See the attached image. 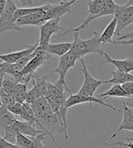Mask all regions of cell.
<instances>
[{
  "mask_svg": "<svg viewBox=\"0 0 133 148\" xmlns=\"http://www.w3.org/2000/svg\"><path fill=\"white\" fill-rule=\"evenodd\" d=\"M30 106L32 107L37 118L39 119V123L41 124L43 131L48 134V136L50 137L57 148H60L53 136V133L56 131H59L64 134V128H63V125H61L58 115L53 111L46 97L41 96L33 102L32 104H30Z\"/></svg>",
  "mask_w": 133,
  "mask_h": 148,
  "instance_id": "cell-1",
  "label": "cell"
},
{
  "mask_svg": "<svg viewBox=\"0 0 133 148\" xmlns=\"http://www.w3.org/2000/svg\"><path fill=\"white\" fill-rule=\"evenodd\" d=\"M125 139H126L127 141H130V142H133V137H132V138H129V137H126Z\"/></svg>",
  "mask_w": 133,
  "mask_h": 148,
  "instance_id": "cell-36",
  "label": "cell"
},
{
  "mask_svg": "<svg viewBox=\"0 0 133 148\" xmlns=\"http://www.w3.org/2000/svg\"><path fill=\"white\" fill-rule=\"evenodd\" d=\"M122 105H123L122 122H121V124H120V125L119 126L118 130L111 136L110 137L111 139L115 138L121 131H124V130L133 131V109L125 102H122Z\"/></svg>",
  "mask_w": 133,
  "mask_h": 148,
  "instance_id": "cell-12",
  "label": "cell"
},
{
  "mask_svg": "<svg viewBox=\"0 0 133 148\" xmlns=\"http://www.w3.org/2000/svg\"><path fill=\"white\" fill-rule=\"evenodd\" d=\"M31 81L33 82V87L28 91L26 103L32 104L37 98L46 95L47 85H48V75H37L34 74Z\"/></svg>",
  "mask_w": 133,
  "mask_h": 148,
  "instance_id": "cell-9",
  "label": "cell"
},
{
  "mask_svg": "<svg viewBox=\"0 0 133 148\" xmlns=\"http://www.w3.org/2000/svg\"><path fill=\"white\" fill-rule=\"evenodd\" d=\"M12 127L17 132L28 137H36L39 136V134L43 133L42 130H37L35 128L33 125L29 124L28 122L26 121H21L19 119H17L15 123L12 125Z\"/></svg>",
  "mask_w": 133,
  "mask_h": 148,
  "instance_id": "cell-15",
  "label": "cell"
},
{
  "mask_svg": "<svg viewBox=\"0 0 133 148\" xmlns=\"http://www.w3.org/2000/svg\"><path fill=\"white\" fill-rule=\"evenodd\" d=\"M39 47V42H37L34 45L28 46L26 49H23L17 52H12V53H8V54H0V60H2L5 63H9V64H14L17 63L18 60L22 57L26 56L29 54H32L34 51Z\"/></svg>",
  "mask_w": 133,
  "mask_h": 148,
  "instance_id": "cell-13",
  "label": "cell"
},
{
  "mask_svg": "<svg viewBox=\"0 0 133 148\" xmlns=\"http://www.w3.org/2000/svg\"><path fill=\"white\" fill-rule=\"evenodd\" d=\"M106 0H88V14L97 16L103 9Z\"/></svg>",
  "mask_w": 133,
  "mask_h": 148,
  "instance_id": "cell-24",
  "label": "cell"
},
{
  "mask_svg": "<svg viewBox=\"0 0 133 148\" xmlns=\"http://www.w3.org/2000/svg\"><path fill=\"white\" fill-rule=\"evenodd\" d=\"M126 93L130 95V97L133 96V83H126L122 85Z\"/></svg>",
  "mask_w": 133,
  "mask_h": 148,
  "instance_id": "cell-29",
  "label": "cell"
},
{
  "mask_svg": "<svg viewBox=\"0 0 133 148\" xmlns=\"http://www.w3.org/2000/svg\"><path fill=\"white\" fill-rule=\"evenodd\" d=\"M1 106H2V102H1V99H0V107H1Z\"/></svg>",
  "mask_w": 133,
  "mask_h": 148,
  "instance_id": "cell-38",
  "label": "cell"
},
{
  "mask_svg": "<svg viewBox=\"0 0 133 148\" xmlns=\"http://www.w3.org/2000/svg\"><path fill=\"white\" fill-rule=\"evenodd\" d=\"M0 148H20L19 146H17L16 144L9 143L8 141H6L4 138L0 142Z\"/></svg>",
  "mask_w": 133,
  "mask_h": 148,
  "instance_id": "cell-28",
  "label": "cell"
},
{
  "mask_svg": "<svg viewBox=\"0 0 133 148\" xmlns=\"http://www.w3.org/2000/svg\"><path fill=\"white\" fill-rule=\"evenodd\" d=\"M130 39H133V31L132 32H130V33H127L125 35H122L120 36L117 41H121V40H130Z\"/></svg>",
  "mask_w": 133,
  "mask_h": 148,
  "instance_id": "cell-31",
  "label": "cell"
},
{
  "mask_svg": "<svg viewBox=\"0 0 133 148\" xmlns=\"http://www.w3.org/2000/svg\"><path fill=\"white\" fill-rule=\"evenodd\" d=\"M80 63L82 65L81 68H79V71L83 74L84 76V81L82 86L80 87V89L79 90V94L80 95H88V96H94L95 92L97 91V89L104 84V81L102 80H99L94 78V77L90 74L87 68V66L85 64V61L83 59V57L79 59Z\"/></svg>",
  "mask_w": 133,
  "mask_h": 148,
  "instance_id": "cell-7",
  "label": "cell"
},
{
  "mask_svg": "<svg viewBox=\"0 0 133 148\" xmlns=\"http://www.w3.org/2000/svg\"><path fill=\"white\" fill-rule=\"evenodd\" d=\"M85 103H88L90 105L92 104H99L102 106H105L107 108H110L111 109L112 111L114 112H122L117 109L116 107H114L113 106L110 105V104H107L103 101V99L101 98H97V97H94V96H88V95H80L79 93L77 94H71L69 95V96L67 98L66 103H65V106L68 109H69L72 106H78V105H81V104H85Z\"/></svg>",
  "mask_w": 133,
  "mask_h": 148,
  "instance_id": "cell-8",
  "label": "cell"
},
{
  "mask_svg": "<svg viewBox=\"0 0 133 148\" xmlns=\"http://www.w3.org/2000/svg\"><path fill=\"white\" fill-rule=\"evenodd\" d=\"M106 145H108V146H117V145H119V146H125V147H128V148H133V142H130L128 144H125L123 142H117V143H114L111 145L106 144Z\"/></svg>",
  "mask_w": 133,
  "mask_h": 148,
  "instance_id": "cell-30",
  "label": "cell"
},
{
  "mask_svg": "<svg viewBox=\"0 0 133 148\" xmlns=\"http://www.w3.org/2000/svg\"><path fill=\"white\" fill-rule=\"evenodd\" d=\"M27 94H28V85L27 84L17 83L15 93L13 95V97L15 98L16 102L20 103V104L25 103L26 102Z\"/></svg>",
  "mask_w": 133,
  "mask_h": 148,
  "instance_id": "cell-23",
  "label": "cell"
},
{
  "mask_svg": "<svg viewBox=\"0 0 133 148\" xmlns=\"http://www.w3.org/2000/svg\"><path fill=\"white\" fill-rule=\"evenodd\" d=\"M17 119H18V117L12 114L8 109L4 106L0 107V126L4 128L5 132L9 129Z\"/></svg>",
  "mask_w": 133,
  "mask_h": 148,
  "instance_id": "cell-19",
  "label": "cell"
},
{
  "mask_svg": "<svg viewBox=\"0 0 133 148\" xmlns=\"http://www.w3.org/2000/svg\"><path fill=\"white\" fill-rule=\"evenodd\" d=\"M0 99H1V102H2V106L7 109H8L14 104H16L15 98L11 95L6 92L2 87L0 88Z\"/></svg>",
  "mask_w": 133,
  "mask_h": 148,
  "instance_id": "cell-26",
  "label": "cell"
},
{
  "mask_svg": "<svg viewBox=\"0 0 133 148\" xmlns=\"http://www.w3.org/2000/svg\"><path fill=\"white\" fill-rule=\"evenodd\" d=\"M17 84V82L12 76H10L8 75V76L5 75L4 80H3V84H2V88L8 94H9L13 96V95L15 93V90H16Z\"/></svg>",
  "mask_w": 133,
  "mask_h": 148,
  "instance_id": "cell-25",
  "label": "cell"
},
{
  "mask_svg": "<svg viewBox=\"0 0 133 148\" xmlns=\"http://www.w3.org/2000/svg\"><path fill=\"white\" fill-rule=\"evenodd\" d=\"M108 97H122V98H129L130 95L126 93L122 85H113L112 87H110L108 91L100 94L99 95V98L106 99Z\"/></svg>",
  "mask_w": 133,
  "mask_h": 148,
  "instance_id": "cell-21",
  "label": "cell"
},
{
  "mask_svg": "<svg viewBox=\"0 0 133 148\" xmlns=\"http://www.w3.org/2000/svg\"><path fill=\"white\" fill-rule=\"evenodd\" d=\"M6 4H7V0H0V16L2 15V13L5 9Z\"/></svg>",
  "mask_w": 133,
  "mask_h": 148,
  "instance_id": "cell-34",
  "label": "cell"
},
{
  "mask_svg": "<svg viewBox=\"0 0 133 148\" xmlns=\"http://www.w3.org/2000/svg\"><path fill=\"white\" fill-rule=\"evenodd\" d=\"M47 136L48 134L45 132H43L36 137H31L33 141V145L31 148H47V146L43 144V140Z\"/></svg>",
  "mask_w": 133,
  "mask_h": 148,
  "instance_id": "cell-27",
  "label": "cell"
},
{
  "mask_svg": "<svg viewBox=\"0 0 133 148\" xmlns=\"http://www.w3.org/2000/svg\"><path fill=\"white\" fill-rule=\"evenodd\" d=\"M78 1L79 0H70V1H62L59 4L51 5L48 10H47L45 13L44 20L47 22L48 20H51V19H61L62 16H65L66 14H70L72 5Z\"/></svg>",
  "mask_w": 133,
  "mask_h": 148,
  "instance_id": "cell-11",
  "label": "cell"
},
{
  "mask_svg": "<svg viewBox=\"0 0 133 148\" xmlns=\"http://www.w3.org/2000/svg\"><path fill=\"white\" fill-rule=\"evenodd\" d=\"M78 59L79 58L77 57V56H76L73 52H71V51H69V52H68L64 56H60L58 66L52 71V73L59 74V80L66 86H68L67 82H66L67 73L68 72L69 69L75 66L76 62H77Z\"/></svg>",
  "mask_w": 133,
  "mask_h": 148,
  "instance_id": "cell-10",
  "label": "cell"
},
{
  "mask_svg": "<svg viewBox=\"0 0 133 148\" xmlns=\"http://www.w3.org/2000/svg\"><path fill=\"white\" fill-rule=\"evenodd\" d=\"M17 5L14 0H7L5 9L0 16V35L3 34L6 31H22L16 24V19L14 17V14L17 10Z\"/></svg>",
  "mask_w": 133,
  "mask_h": 148,
  "instance_id": "cell-6",
  "label": "cell"
},
{
  "mask_svg": "<svg viewBox=\"0 0 133 148\" xmlns=\"http://www.w3.org/2000/svg\"><path fill=\"white\" fill-rule=\"evenodd\" d=\"M50 60H51V56L50 54L44 50H35V55L32 57L28 64L25 66L21 72L18 74L15 78H13L17 83H23V84H28L32 79V76L34 75L35 72L39 69L40 66H42L45 64H48Z\"/></svg>",
  "mask_w": 133,
  "mask_h": 148,
  "instance_id": "cell-3",
  "label": "cell"
},
{
  "mask_svg": "<svg viewBox=\"0 0 133 148\" xmlns=\"http://www.w3.org/2000/svg\"><path fill=\"white\" fill-rule=\"evenodd\" d=\"M60 19H51L42 24L39 27V47L37 50H44L45 51L47 47L50 44V41L53 38V35L59 30H65L67 28H63L59 25Z\"/></svg>",
  "mask_w": 133,
  "mask_h": 148,
  "instance_id": "cell-4",
  "label": "cell"
},
{
  "mask_svg": "<svg viewBox=\"0 0 133 148\" xmlns=\"http://www.w3.org/2000/svg\"><path fill=\"white\" fill-rule=\"evenodd\" d=\"M20 2L22 5H24L25 8H30V6H33L34 2L33 0H18Z\"/></svg>",
  "mask_w": 133,
  "mask_h": 148,
  "instance_id": "cell-32",
  "label": "cell"
},
{
  "mask_svg": "<svg viewBox=\"0 0 133 148\" xmlns=\"http://www.w3.org/2000/svg\"><path fill=\"white\" fill-rule=\"evenodd\" d=\"M3 139V137H1V136H0V142H1V140Z\"/></svg>",
  "mask_w": 133,
  "mask_h": 148,
  "instance_id": "cell-39",
  "label": "cell"
},
{
  "mask_svg": "<svg viewBox=\"0 0 133 148\" xmlns=\"http://www.w3.org/2000/svg\"><path fill=\"white\" fill-rule=\"evenodd\" d=\"M127 104H128V105H129V106H130V107L133 109V104H129V103H127Z\"/></svg>",
  "mask_w": 133,
  "mask_h": 148,
  "instance_id": "cell-37",
  "label": "cell"
},
{
  "mask_svg": "<svg viewBox=\"0 0 133 148\" xmlns=\"http://www.w3.org/2000/svg\"><path fill=\"white\" fill-rule=\"evenodd\" d=\"M93 36L90 39L83 40L79 38V32H74V41L72 42V47L70 49L79 59L90 54H98L99 56H103L102 44L100 42L99 32H93Z\"/></svg>",
  "mask_w": 133,
  "mask_h": 148,
  "instance_id": "cell-2",
  "label": "cell"
},
{
  "mask_svg": "<svg viewBox=\"0 0 133 148\" xmlns=\"http://www.w3.org/2000/svg\"><path fill=\"white\" fill-rule=\"evenodd\" d=\"M103 56L108 63L113 65L117 68L118 71L124 73H130L133 71V59L126 58V59H114L108 55L107 53H103Z\"/></svg>",
  "mask_w": 133,
  "mask_h": 148,
  "instance_id": "cell-16",
  "label": "cell"
},
{
  "mask_svg": "<svg viewBox=\"0 0 133 148\" xmlns=\"http://www.w3.org/2000/svg\"><path fill=\"white\" fill-rule=\"evenodd\" d=\"M112 78L104 81V84L110 83L113 85H123L126 83H133V75L130 73H124L120 71H111Z\"/></svg>",
  "mask_w": 133,
  "mask_h": 148,
  "instance_id": "cell-20",
  "label": "cell"
},
{
  "mask_svg": "<svg viewBox=\"0 0 133 148\" xmlns=\"http://www.w3.org/2000/svg\"><path fill=\"white\" fill-rule=\"evenodd\" d=\"M51 6L50 4H47L44 5H39V6H30V8H17L14 17L17 20V18L21 16H27L29 14H33V13H37V12H46L48 10V8Z\"/></svg>",
  "mask_w": 133,
  "mask_h": 148,
  "instance_id": "cell-22",
  "label": "cell"
},
{
  "mask_svg": "<svg viewBox=\"0 0 133 148\" xmlns=\"http://www.w3.org/2000/svg\"><path fill=\"white\" fill-rule=\"evenodd\" d=\"M63 1H64V2H65V1H67V0H63Z\"/></svg>",
  "mask_w": 133,
  "mask_h": 148,
  "instance_id": "cell-40",
  "label": "cell"
},
{
  "mask_svg": "<svg viewBox=\"0 0 133 148\" xmlns=\"http://www.w3.org/2000/svg\"><path fill=\"white\" fill-rule=\"evenodd\" d=\"M113 44H117V45H133V39H130V40H121V41H114Z\"/></svg>",
  "mask_w": 133,
  "mask_h": 148,
  "instance_id": "cell-33",
  "label": "cell"
},
{
  "mask_svg": "<svg viewBox=\"0 0 133 148\" xmlns=\"http://www.w3.org/2000/svg\"><path fill=\"white\" fill-rule=\"evenodd\" d=\"M72 47L71 42H63V43H58V44H51L50 43L46 48V52H48L50 55H55L62 56L68 52L70 51Z\"/></svg>",
  "mask_w": 133,
  "mask_h": 148,
  "instance_id": "cell-18",
  "label": "cell"
},
{
  "mask_svg": "<svg viewBox=\"0 0 133 148\" xmlns=\"http://www.w3.org/2000/svg\"><path fill=\"white\" fill-rule=\"evenodd\" d=\"M45 13L46 12H37L21 16L17 19L16 24L19 27H26V25H37V27H40L42 24L45 23V20H44Z\"/></svg>",
  "mask_w": 133,
  "mask_h": 148,
  "instance_id": "cell-14",
  "label": "cell"
},
{
  "mask_svg": "<svg viewBox=\"0 0 133 148\" xmlns=\"http://www.w3.org/2000/svg\"><path fill=\"white\" fill-rule=\"evenodd\" d=\"M117 18L114 16L112 20L108 24V25L105 27L104 31L101 33L99 39L102 45H107V44H113V36L116 34V28H117Z\"/></svg>",
  "mask_w": 133,
  "mask_h": 148,
  "instance_id": "cell-17",
  "label": "cell"
},
{
  "mask_svg": "<svg viewBox=\"0 0 133 148\" xmlns=\"http://www.w3.org/2000/svg\"><path fill=\"white\" fill-rule=\"evenodd\" d=\"M114 16L117 18L116 34L120 36V33L133 23V0H129L124 5H117Z\"/></svg>",
  "mask_w": 133,
  "mask_h": 148,
  "instance_id": "cell-5",
  "label": "cell"
},
{
  "mask_svg": "<svg viewBox=\"0 0 133 148\" xmlns=\"http://www.w3.org/2000/svg\"><path fill=\"white\" fill-rule=\"evenodd\" d=\"M5 75H6V74L3 72V70L0 69V88L2 87V84H3V80H4Z\"/></svg>",
  "mask_w": 133,
  "mask_h": 148,
  "instance_id": "cell-35",
  "label": "cell"
}]
</instances>
